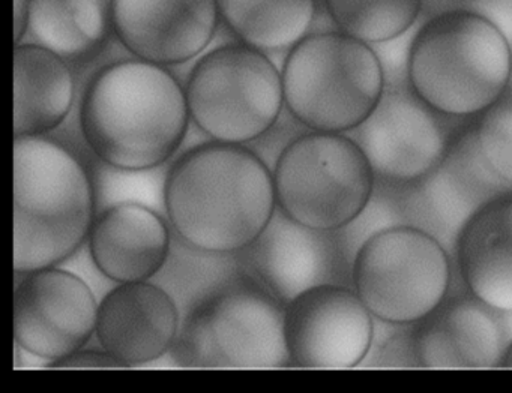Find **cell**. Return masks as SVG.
<instances>
[{
    "mask_svg": "<svg viewBox=\"0 0 512 393\" xmlns=\"http://www.w3.org/2000/svg\"><path fill=\"white\" fill-rule=\"evenodd\" d=\"M286 305L241 269L194 303L170 348L190 369L290 368Z\"/></svg>",
    "mask_w": 512,
    "mask_h": 393,
    "instance_id": "5",
    "label": "cell"
},
{
    "mask_svg": "<svg viewBox=\"0 0 512 393\" xmlns=\"http://www.w3.org/2000/svg\"><path fill=\"white\" fill-rule=\"evenodd\" d=\"M173 228L163 213L122 203L98 213L88 237L98 272L115 282L152 281L169 261Z\"/></svg>",
    "mask_w": 512,
    "mask_h": 393,
    "instance_id": "18",
    "label": "cell"
},
{
    "mask_svg": "<svg viewBox=\"0 0 512 393\" xmlns=\"http://www.w3.org/2000/svg\"><path fill=\"white\" fill-rule=\"evenodd\" d=\"M277 207L299 224L341 230L362 212L376 177L349 134L310 131L293 138L274 167Z\"/></svg>",
    "mask_w": 512,
    "mask_h": 393,
    "instance_id": "7",
    "label": "cell"
},
{
    "mask_svg": "<svg viewBox=\"0 0 512 393\" xmlns=\"http://www.w3.org/2000/svg\"><path fill=\"white\" fill-rule=\"evenodd\" d=\"M335 29L374 45L409 30L424 0H323Z\"/></svg>",
    "mask_w": 512,
    "mask_h": 393,
    "instance_id": "23",
    "label": "cell"
},
{
    "mask_svg": "<svg viewBox=\"0 0 512 393\" xmlns=\"http://www.w3.org/2000/svg\"><path fill=\"white\" fill-rule=\"evenodd\" d=\"M290 368H358L373 347L376 320L355 288L326 284L290 300L284 315Z\"/></svg>",
    "mask_w": 512,
    "mask_h": 393,
    "instance_id": "14",
    "label": "cell"
},
{
    "mask_svg": "<svg viewBox=\"0 0 512 393\" xmlns=\"http://www.w3.org/2000/svg\"><path fill=\"white\" fill-rule=\"evenodd\" d=\"M455 269L470 293L512 314V195L476 213L458 237Z\"/></svg>",
    "mask_w": 512,
    "mask_h": 393,
    "instance_id": "19",
    "label": "cell"
},
{
    "mask_svg": "<svg viewBox=\"0 0 512 393\" xmlns=\"http://www.w3.org/2000/svg\"><path fill=\"white\" fill-rule=\"evenodd\" d=\"M425 18H427V15L421 14L418 21L406 32L389 39V41L371 45L373 50L376 51L377 57H379L383 78H385V86L409 83V62L412 44Z\"/></svg>",
    "mask_w": 512,
    "mask_h": 393,
    "instance_id": "28",
    "label": "cell"
},
{
    "mask_svg": "<svg viewBox=\"0 0 512 393\" xmlns=\"http://www.w3.org/2000/svg\"><path fill=\"white\" fill-rule=\"evenodd\" d=\"M182 314L175 297L154 281L116 284L98 306L97 335L101 348L137 368L170 353Z\"/></svg>",
    "mask_w": 512,
    "mask_h": 393,
    "instance_id": "17",
    "label": "cell"
},
{
    "mask_svg": "<svg viewBox=\"0 0 512 393\" xmlns=\"http://www.w3.org/2000/svg\"><path fill=\"white\" fill-rule=\"evenodd\" d=\"M220 17L242 44L265 54L289 53L316 21L317 0H218Z\"/></svg>",
    "mask_w": 512,
    "mask_h": 393,
    "instance_id": "22",
    "label": "cell"
},
{
    "mask_svg": "<svg viewBox=\"0 0 512 393\" xmlns=\"http://www.w3.org/2000/svg\"><path fill=\"white\" fill-rule=\"evenodd\" d=\"M467 9L497 27L512 45V0H457L452 9Z\"/></svg>",
    "mask_w": 512,
    "mask_h": 393,
    "instance_id": "29",
    "label": "cell"
},
{
    "mask_svg": "<svg viewBox=\"0 0 512 393\" xmlns=\"http://www.w3.org/2000/svg\"><path fill=\"white\" fill-rule=\"evenodd\" d=\"M238 260L245 273L284 305L319 285L353 287V261L340 230L307 227L278 207L262 234L239 252Z\"/></svg>",
    "mask_w": 512,
    "mask_h": 393,
    "instance_id": "12",
    "label": "cell"
},
{
    "mask_svg": "<svg viewBox=\"0 0 512 393\" xmlns=\"http://www.w3.org/2000/svg\"><path fill=\"white\" fill-rule=\"evenodd\" d=\"M407 225L403 206V186L377 182L367 206L340 234L350 260L355 261L359 249L383 231Z\"/></svg>",
    "mask_w": 512,
    "mask_h": 393,
    "instance_id": "25",
    "label": "cell"
},
{
    "mask_svg": "<svg viewBox=\"0 0 512 393\" xmlns=\"http://www.w3.org/2000/svg\"><path fill=\"white\" fill-rule=\"evenodd\" d=\"M511 80L512 45L481 15L448 9L419 27L410 53V86L440 113L475 119Z\"/></svg>",
    "mask_w": 512,
    "mask_h": 393,
    "instance_id": "4",
    "label": "cell"
},
{
    "mask_svg": "<svg viewBox=\"0 0 512 393\" xmlns=\"http://www.w3.org/2000/svg\"><path fill=\"white\" fill-rule=\"evenodd\" d=\"M194 125L211 140L248 144L280 120L283 77L268 54L242 44L206 53L185 84Z\"/></svg>",
    "mask_w": 512,
    "mask_h": 393,
    "instance_id": "8",
    "label": "cell"
},
{
    "mask_svg": "<svg viewBox=\"0 0 512 393\" xmlns=\"http://www.w3.org/2000/svg\"><path fill=\"white\" fill-rule=\"evenodd\" d=\"M191 116L185 87L146 60L109 63L92 77L80 102V129L92 155L125 170L169 164Z\"/></svg>",
    "mask_w": 512,
    "mask_h": 393,
    "instance_id": "2",
    "label": "cell"
},
{
    "mask_svg": "<svg viewBox=\"0 0 512 393\" xmlns=\"http://www.w3.org/2000/svg\"><path fill=\"white\" fill-rule=\"evenodd\" d=\"M166 210L173 231L188 245L239 254L277 210L272 168L247 144H197L170 164Z\"/></svg>",
    "mask_w": 512,
    "mask_h": 393,
    "instance_id": "1",
    "label": "cell"
},
{
    "mask_svg": "<svg viewBox=\"0 0 512 393\" xmlns=\"http://www.w3.org/2000/svg\"><path fill=\"white\" fill-rule=\"evenodd\" d=\"M110 8L122 47L166 68L199 57L221 18L218 0H112Z\"/></svg>",
    "mask_w": 512,
    "mask_h": 393,
    "instance_id": "15",
    "label": "cell"
},
{
    "mask_svg": "<svg viewBox=\"0 0 512 393\" xmlns=\"http://www.w3.org/2000/svg\"><path fill=\"white\" fill-rule=\"evenodd\" d=\"M284 105L308 131L349 134L379 104L385 89L379 57L340 30L311 32L283 63Z\"/></svg>",
    "mask_w": 512,
    "mask_h": 393,
    "instance_id": "6",
    "label": "cell"
},
{
    "mask_svg": "<svg viewBox=\"0 0 512 393\" xmlns=\"http://www.w3.org/2000/svg\"><path fill=\"white\" fill-rule=\"evenodd\" d=\"M97 197L88 165L49 137L14 141V270L73 260L88 243Z\"/></svg>",
    "mask_w": 512,
    "mask_h": 393,
    "instance_id": "3",
    "label": "cell"
},
{
    "mask_svg": "<svg viewBox=\"0 0 512 393\" xmlns=\"http://www.w3.org/2000/svg\"><path fill=\"white\" fill-rule=\"evenodd\" d=\"M500 369H512V339L506 347L505 354H503L502 368Z\"/></svg>",
    "mask_w": 512,
    "mask_h": 393,
    "instance_id": "33",
    "label": "cell"
},
{
    "mask_svg": "<svg viewBox=\"0 0 512 393\" xmlns=\"http://www.w3.org/2000/svg\"><path fill=\"white\" fill-rule=\"evenodd\" d=\"M472 120L440 113L409 81L385 86L379 104L349 135L367 156L377 182L409 186L443 161Z\"/></svg>",
    "mask_w": 512,
    "mask_h": 393,
    "instance_id": "10",
    "label": "cell"
},
{
    "mask_svg": "<svg viewBox=\"0 0 512 393\" xmlns=\"http://www.w3.org/2000/svg\"><path fill=\"white\" fill-rule=\"evenodd\" d=\"M475 129L488 164L512 185V80L505 93L475 117Z\"/></svg>",
    "mask_w": 512,
    "mask_h": 393,
    "instance_id": "26",
    "label": "cell"
},
{
    "mask_svg": "<svg viewBox=\"0 0 512 393\" xmlns=\"http://www.w3.org/2000/svg\"><path fill=\"white\" fill-rule=\"evenodd\" d=\"M454 266V258L434 237L401 225L359 249L353 288L377 320L415 324L448 297Z\"/></svg>",
    "mask_w": 512,
    "mask_h": 393,
    "instance_id": "9",
    "label": "cell"
},
{
    "mask_svg": "<svg viewBox=\"0 0 512 393\" xmlns=\"http://www.w3.org/2000/svg\"><path fill=\"white\" fill-rule=\"evenodd\" d=\"M88 167L94 180L97 215L116 204L137 203L167 216L166 180L169 164L149 170H125L94 156Z\"/></svg>",
    "mask_w": 512,
    "mask_h": 393,
    "instance_id": "24",
    "label": "cell"
},
{
    "mask_svg": "<svg viewBox=\"0 0 512 393\" xmlns=\"http://www.w3.org/2000/svg\"><path fill=\"white\" fill-rule=\"evenodd\" d=\"M457 0H424V9L422 14L431 17V15L439 14L442 11H448V9L454 8Z\"/></svg>",
    "mask_w": 512,
    "mask_h": 393,
    "instance_id": "32",
    "label": "cell"
},
{
    "mask_svg": "<svg viewBox=\"0 0 512 393\" xmlns=\"http://www.w3.org/2000/svg\"><path fill=\"white\" fill-rule=\"evenodd\" d=\"M76 80L70 63L41 45L14 51V134L46 137L70 116Z\"/></svg>",
    "mask_w": 512,
    "mask_h": 393,
    "instance_id": "20",
    "label": "cell"
},
{
    "mask_svg": "<svg viewBox=\"0 0 512 393\" xmlns=\"http://www.w3.org/2000/svg\"><path fill=\"white\" fill-rule=\"evenodd\" d=\"M509 195L512 185L485 159L473 119L428 176L403 186V206L407 225L430 234L455 261L458 237L467 222L488 204Z\"/></svg>",
    "mask_w": 512,
    "mask_h": 393,
    "instance_id": "11",
    "label": "cell"
},
{
    "mask_svg": "<svg viewBox=\"0 0 512 393\" xmlns=\"http://www.w3.org/2000/svg\"><path fill=\"white\" fill-rule=\"evenodd\" d=\"M373 368L421 369L416 351L415 324H394L380 342H373Z\"/></svg>",
    "mask_w": 512,
    "mask_h": 393,
    "instance_id": "27",
    "label": "cell"
},
{
    "mask_svg": "<svg viewBox=\"0 0 512 393\" xmlns=\"http://www.w3.org/2000/svg\"><path fill=\"white\" fill-rule=\"evenodd\" d=\"M16 275L17 347L49 363L85 348L97 332L100 306L91 285L61 266Z\"/></svg>",
    "mask_w": 512,
    "mask_h": 393,
    "instance_id": "13",
    "label": "cell"
},
{
    "mask_svg": "<svg viewBox=\"0 0 512 393\" xmlns=\"http://www.w3.org/2000/svg\"><path fill=\"white\" fill-rule=\"evenodd\" d=\"M112 0H29L28 33L34 44L68 63L98 56L113 32Z\"/></svg>",
    "mask_w": 512,
    "mask_h": 393,
    "instance_id": "21",
    "label": "cell"
},
{
    "mask_svg": "<svg viewBox=\"0 0 512 393\" xmlns=\"http://www.w3.org/2000/svg\"><path fill=\"white\" fill-rule=\"evenodd\" d=\"M415 341L421 369H500L511 336L503 312L460 279L458 290L451 287L439 308L415 323Z\"/></svg>",
    "mask_w": 512,
    "mask_h": 393,
    "instance_id": "16",
    "label": "cell"
},
{
    "mask_svg": "<svg viewBox=\"0 0 512 393\" xmlns=\"http://www.w3.org/2000/svg\"><path fill=\"white\" fill-rule=\"evenodd\" d=\"M29 29V0H14V36L20 44Z\"/></svg>",
    "mask_w": 512,
    "mask_h": 393,
    "instance_id": "31",
    "label": "cell"
},
{
    "mask_svg": "<svg viewBox=\"0 0 512 393\" xmlns=\"http://www.w3.org/2000/svg\"><path fill=\"white\" fill-rule=\"evenodd\" d=\"M49 369H127L106 350H91L80 348L62 359L47 363Z\"/></svg>",
    "mask_w": 512,
    "mask_h": 393,
    "instance_id": "30",
    "label": "cell"
}]
</instances>
